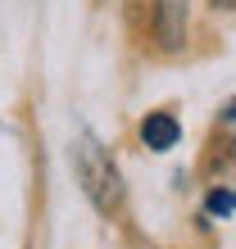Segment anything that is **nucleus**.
I'll return each instance as SVG.
<instances>
[{
    "label": "nucleus",
    "mask_w": 236,
    "mask_h": 249,
    "mask_svg": "<svg viewBox=\"0 0 236 249\" xmlns=\"http://www.w3.org/2000/svg\"><path fill=\"white\" fill-rule=\"evenodd\" d=\"M73 172H78V186L82 195L96 204V213H118L123 209V172H118V163L109 159V150L100 145L91 131H82L78 141H73Z\"/></svg>",
    "instance_id": "1"
},
{
    "label": "nucleus",
    "mask_w": 236,
    "mask_h": 249,
    "mask_svg": "<svg viewBox=\"0 0 236 249\" xmlns=\"http://www.w3.org/2000/svg\"><path fill=\"white\" fill-rule=\"evenodd\" d=\"M177 141H182V123H177L173 113H145V123H141V145L145 150L168 154Z\"/></svg>",
    "instance_id": "2"
},
{
    "label": "nucleus",
    "mask_w": 236,
    "mask_h": 249,
    "mask_svg": "<svg viewBox=\"0 0 236 249\" xmlns=\"http://www.w3.org/2000/svg\"><path fill=\"white\" fill-rule=\"evenodd\" d=\"M155 32H159V46H164V50L182 46V36H186V0H159Z\"/></svg>",
    "instance_id": "3"
},
{
    "label": "nucleus",
    "mask_w": 236,
    "mask_h": 249,
    "mask_svg": "<svg viewBox=\"0 0 236 249\" xmlns=\"http://www.w3.org/2000/svg\"><path fill=\"white\" fill-rule=\"evenodd\" d=\"M204 213H209V217H232L236 213V190L214 186L209 195H204Z\"/></svg>",
    "instance_id": "4"
},
{
    "label": "nucleus",
    "mask_w": 236,
    "mask_h": 249,
    "mask_svg": "<svg viewBox=\"0 0 236 249\" xmlns=\"http://www.w3.org/2000/svg\"><path fill=\"white\" fill-rule=\"evenodd\" d=\"M218 123H223V127H232L236 131V95L227 100V105H223V113H218Z\"/></svg>",
    "instance_id": "5"
}]
</instances>
